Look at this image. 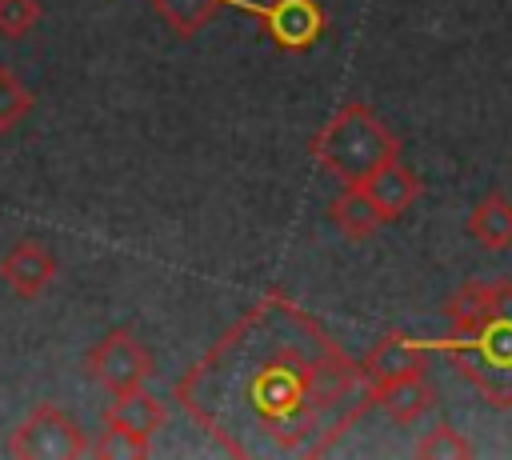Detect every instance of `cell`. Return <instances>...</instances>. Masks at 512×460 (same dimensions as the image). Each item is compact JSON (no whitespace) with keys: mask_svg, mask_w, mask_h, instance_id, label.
Segmentation results:
<instances>
[{"mask_svg":"<svg viewBox=\"0 0 512 460\" xmlns=\"http://www.w3.org/2000/svg\"><path fill=\"white\" fill-rule=\"evenodd\" d=\"M176 400L232 456H324L372 408V384L316 316L268 292L176 380Z\"/></svg>","mask_w":512,"mask_h":460,"instance_id":"6da1fadb","label":"cell"},{"mask_svg":"<svg viewBox=\"0 0 512 460\" xmlns=\"http://www.w3.org/2000/svg\"><path fill=\"white\" fill-rule=\"evenodd\" d=\"M448 336L436 344L456 376H464L484 404L512 408V280H468L444 304Z\"/></svg>","mask_w":512,"mask_h":460,"instance_id":"7a4b0ae2","label":"cell"},{"mask_svg":"<svg viewBox=\"0 0 512 460\" xmlns=\"http://www.w3.org/2000/svg\"><path fill=\"white\" fill-rule=\"evenodd\" d=\"M396 156H400L396 132L368 104H344L312 136V160L328 168L340 184H364L380 164Z\"/></svg>","mask_w":512,"mask_h":460,"instance_id":"3957f363","label":"cell"},{"mask_svg":"<svg viewBox=\"0 0 512 460\" xmlns=\"http://www.w3.org/2000/svg\"><path fill=\"white\" fill-rule=\"evenodd\" d=\"M8 456H16V460H76V456H92V440L60 404L44 400L12 432Z\"/></svg>","mask_w":512,"mask_h":460,"instance_id":"277c9868","label":"cell"},{"mask_svg":"<svg viewBox=\"0 0 512 460\" xmlns=\"http://www.w3.org/2000/svg\"><path fill=\"white\" fill-rule=\"evenodd\" d=\"M156 364H152V352L128 332V328H112L92 352H88V376L96 384H104L112 396L120 392H136L152 380Z\"/></svg>","mask_w":512,"mask_h":460,"instance_id":"5b68a950","label":"cell"},{"mask_svg":"<svg viewBox=\"0 0 512 460\" xmlns=\"http://www.w3.org/2000/svg\"><path fill=\"white\" fill-rule=\"evenodd\" d=\"M256 20L284 52H308L328 32V12L320 0H268L256 8Z\"/></svg>","mask_w":512,"mask_h":460,"instance_id":"8992f818","label":"cell"},{"mask_svg":"<svg viewBox=\"0 0 512 460\" xmlns=\"http://www.w3.org/2000/svg\"><path fill=\"white\" fill-rule=\"evenodd\" d=\"M364 376L372 388L380 384H392V380H404V376H424L428 372V344H420L416 336L408 332H384L368 356L360 360Z\"/></svg>","mask_w":512,"mask_h":460,"instance_id":"52a82bcc","label":"cell"},{"mask_svg":"<svg viewBox=\"0 0 512 460\" xmlns=\"http://www.w3.org/2000/svg\"><path fill=\"white\" fill-rule=\"evenodd\" d=\"M56 272H60V264L40 240H16L0 260V276L20 300H36L56 280Z\"/></svg>","mask_w":512,"mask_h":460,"instance_id":"ba28073f","label":"cell"},{"mask_svg":"<svg viewBox=\"0 0 512 460\" xmlns=\"http://www.w3.org/2000/svg\"><path fill=\"white\" fill-rule=\"evenodd\" d=\"M360 188L368 192V200L376 204V212H380L384 224L400 220V216L420 200V176H416L400 156L388 160V164H380Z\"/></svg>","mask_w":512,"mask_h":460,"instance_id":"9c48e42d","label":"cell"},{"mask_svg":"<svg viewBox=\"0 0 512 460\" xmlns=\"http://www.w3.org/2000/svg\"><path fill=\"white\" fill-rule=\"evenodd\" d=\"M372 404L384 408L396 424H416L420 416L432 412V404H436V388H432L428 372H424V376H404V380H392V384L372 388Z\"/></svg>","mask_w":512,"mask_h":460,"instance_id":"30bf717a","label":"cell"},{"mask_svg":"<svg viewBox=\"0 0 512 460\" xmlns=\"http://www.w3.org/2000/svg\"><path fill=\"white\" fill-rule=\"evenodd\" d=\"M464 232L488 248V252H508L512 248V200L504 192H488L484 200H476V208L468 212Z\"/></svg>","mask_w":512,"mask_h":460,"instance_id":"8fae6325","label":"cell"},{"mask_svg":"<svg viewBox=\"0 0 512 460\" xmlns=\"http://www.w3.org/2000/svg\"><path fill=\"white\" fill-rule=\"evenodd\" d=\"M164 420H168L164 404H160L156 396H148L144 388H136V392H120V396L108 404V412H104V424L128 428V432L148 436V440H152V432H160Z\"/></svg>","mask_w":512,"mask_h":460,"instance_id":"7c38bea8","label":"cell"},{"mask_svg":"<svg viewBox=\"0 0 512 460\" xmlns=\"http://www.w3.org/2000/svg\"><path fill=\"white\" fill-rule=\"evenodd\" d=\"M328 220L348 236V240H368L384 220L376 212V204L368 200V192L360 184H344V192L328 204Z\"/></svg>","mask_w":512,"mask_h":460,"instance_id":"4fadbf2b","label":"cell"},{"mask_svg":"<svg viewBox=\"0 0 512 460\" xmlns=\"http://www.w3.org/2000/svg\"><path fill=\"white\" fill-rule=\"evenodd\" d=\"M156 4V12H160V20L176 32V36H196L200 28H208L212 24V16L220 12V4L224 0H152Z\"/></svg>","mask_w":512,"mask_h":460,"instance_id":"5bb4252c","label":"cell"},{"mask_svg":"<svg viewBox=\"0 0 512 460\" xmlns=\"http://www.w3.org/2000/svg\"><path fill=\"white\" fill-rule=\"evenodd\" d=\"M476 448L464 432H456L452 424H436L432 432H424L416 440V456L420 460H468Z\"/></svg>","mask_w":512,"mask_h":460,"instance_id":"9a60e30c","label":"cell"},{"mask_svg":"<svg viewBox=\"0 0 512 460\" xmlns=\"http://www.w3.org/2000/svg\"><path fill=\"white\" fill-rule=\"evenodd\" d=\"M32 104H36L32 88H28L12 68L0 64V132H12V128L32 112Z\"/></svg>","mask_w":512,"mask_h":460,"instance_id":"2e32d148","label":"cell"},{"mask_svg":"<svg viewBox=\"0 0 512 460\" xmlns=\"http://www.w3.org/2000/svg\"><path fill=\"white\" fill-rule=\"evenodd\" d=\"M92 452L104 456V460H144L152 452V444H148V436H136L128 428H116V424H104V432L92 444Z\"/></svg>","mask_w":512,"mask_h":460,"instance_id":"e0dca14e","label":"cell"},{"mask_svg":"<svg viewBox=\"0 0 512 460\" xmlns=\"http://www.w3.org/2000/svg\"><path fill=\"white\" fill-rule=\"evenodd\" d=\"M40 24V0H0V36L20 40Z\"/></svg>","mask_w":512,"mask_h":460,"instance_id":"ac0fdd59","label":"cell"}]
</instances>
